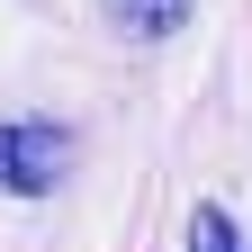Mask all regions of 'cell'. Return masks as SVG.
<instances>
[{"label":"cell","mask_w":252,"mask_h":252,"mask_svg":"<svg viewBox=\"0 0 252 252\" xmlns=\"http://www.w3.org/2000/svg\"><path fill=\"white\" fill-rule=\"evenodd\" d=\"M108 18L126 27V36H171V27L189 18V0H108Z\"/></svg>","instance_id":"obj_2"},{"label":"cell","mask_w":252,"mask_h":252,"mask_svg":"<svg viewBox=\"0 0 252 252\" xmlns=\"http://www.w3.org/2000/svg\"><path fill=\"white\" fill-rule=\"evenodd\" d=\"M63 171H72V135L54 117H9L0 126V189L9 198H45Z\"/></svg>","instance_id":"obj_1"},{"label":"cell","mask_w":252,"mask_h":252,"mask_svg":"<svg viewBox=\"0 0 252 252\" xmlns=\"http://www.w3.org/2000/svg\"><path fill=\"white\" fill-rule=\"evenodd\" d=\"M189 252H243L234 243V216L225 207H198V216H189Z\"/></svg>","instance_id":"obj_3"}]
</instances>
